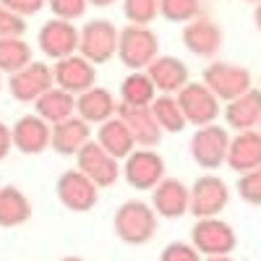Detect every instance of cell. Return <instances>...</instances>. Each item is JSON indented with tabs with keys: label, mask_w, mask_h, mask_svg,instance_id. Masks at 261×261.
I'll list each match as a JSON object with an SVG mask.
<instances>
[{
	"label": "cell",
	"mask_w": 261,
	"mask_h": 261,
	"mask_svg": "<svg viewBox=\"0 0 261 261\" xmlns=\"http://www.w3.org/2000/svg\"><path fill=\"white\" fill-rule=\"evenodd\" d=\"M32 201L16 186H0V227H18L29 222Z\"/></svg>",
	"instance_id": "25"
},
{
	"label": "cell",
	"mask_w": 261,
	"mask_h": 261,
	"mask_svg": "<svg viewBox=\"0 0 261 261\" xmlns=\"http://www.w3.org/2000/svg\"><path fill=\"white\" fill-rule=\"evenodd\" d=\"M115 115L125 123V128L130 130V136H134L136 146L154 149L162 141V128L157 125L154 115H151V107H134V105L118 102Z\"/></svg>",
	"instance_id": "15"
},
{
	"label": "cell",
	"mask_w": 261,
	"mask_h": 261,
	"mask_svg": "<svg viewBox=\"0 0 261 261\" xmlns=\"http://www.w3.org/2000/svg\"><path fill=\"white\" fill-rule=\"evenodd\" d=\"M258 134H261V123H258Z\"/></svg>",
	"instance_id": "45"
},
{
	"label": "cell",
	"mask_w": 261,
	"mask_h": 261,
	"mask_svg": "<svg viewBox=\"0 0 261 261\" xmlns=\"http://www.w3.org/2000/svg\"><path fill=\"white\" fill-rule=\"evenodd\" d=\"M55 193H58V201L76 214L92 212L99 201V188L81 170H65L55 183Z\"/></svg>",
	"instance_id": "10"
},
{
	"label": "cell",
	"mask_w": 261,
	"mask_h": 261,
	"mask_svg": "<svg viewBox=\"0 0 261 261\" xmlns=\"http://www.w3.org/2000/svg\"><path fill=\"white\" fill-rule=\"evenodd\" d=\"M201 84L220 102H230L235 97L246 94L248 89H253V76H251L248 68H243V65L214 60V63H209L204 68Z\"/></svg>",
	"instance_id": "2"
},
{
	"label": "cell",
	"mask_w": 261,
	"mask_h": 261,
	"mask_svg": "<svg viewBox=\"0 0 261 261\" xmlns=\"http://www.w3.org/2000/svg\"><path fill=\"white\" fill-rule=\"evenodd\" d=\"M118 27L110 18H92L79 29V55L92 65H102L118 55Z\"/></svg>",
	"instance_id": "3"
},
{
	"label": "cell",
	"mask_w": 261,
	"mask_h": 261,
	"mask_svg": "<svg viewBox=\"0 0 261 261\" xmlns=\"http://www.w3.org/2000/svg\"><path fill=\"white\" fill-rule=\"evenodd\" d=\"M107 154H113L115 160H125L130 151L136 149V141L130 136V130L125 128V123L115 115L110 120H105L97 130V139H94Z\"/></svg>",
	"instance_id": "24"
},
{
	"label": "cell",
	"mask_w": 261,
	"mask_h": 261,
	"mask_svg": "<svg viewBox=\"0 0 261 261\" xmlns=\"http://www.w3.org/2000/svg\"><path fill=\"white\" fill-rule=\"evenodd\" d=\"M157 94H160L157 86L151 84L146 71H130L120 84V102L134 107H149Z\"/></svg>",
	"instance_id": "27"
},
{
	"label": "cell",
	"mask_w": 261,
	"mask_h": 261,
	"mask_svg": "<svg viewBox=\"0 0 261 261\" xmlns=\"http://www.w3.org/2000/svg\"><path fill=\"white\" fill-rule=\"evenodd\" d=\"M253 24H256V29L261 32V3H256V11H253Z\"/></svg>",
	"instance_id": "39"
},
{
	"label": "cell",
	"mask_w": 261,
	"mask_h": 261,
	"mask_svg": "<svg viewBox=\"0 0 261 261\" xmlns=\"http://www.w3.org/2000/svg\"><path fill=\"white\" fill-rule=\"evenodd\" d=\"M225 165L235 172H251V170L261 167V134H258V128L241 130V134L230 136Z\"/></svg>",
	"instance_id": "20"
},
{
	"label": "cell",
	"mask_w": 261,
	"mask_h": 261,
	"mask_svg": "<svg viewBox=\"0 0 261 261\" xmlns=\"http://www.w3.org/2000/svg\"><path fill=\"white\" fill-rule=\"evenodd\" d=\"M89 0H47V8L53 11V18L63 21H76L86 13Z\"/></svg>",
	"instance_id": "33"
},
{
	"label": "cell",
	"mask_w": 261,
	"mask_h": 261,
	"mask_svg": "<svg viewBox=\"0 0 261 261\" xmlns=\"http://www.w3.org/2000/svg\"><path fill=\"white\" fill-rule=\"evenodd\" d=\"M0 89H3V73H0Z\"/></svg>",
	"instance_id": "43"
},
{
	"label": "cell",
	"mask_w": 261,
	"mask_h": 261,
	"mask_svg": "<svg viewBox=\"0 0 261 261\" xmlns=\"http://www.w3.org/2000/svg\"><path fill=\"white\" fill-rule=\"evenodd\" d=\"M160 55V39L149 27L128 24L118 37V58L130 71H146L149 63Z\"/></svg>",
	"instance_id": "4"
},
{
	"label": "cell",
	"mask_w": 261,
	"mask_h": 261,
	"mask_svg": "<svg viewBox=\"0 0 261 261\" xmlns=\"http://www.w3.org/2000/svg\"><path fill=\"white\" fill-rule=\"evenodd\" d=\"M258 89H261V76H258Z\"/></svg>",
	"instance_id": "44"
},
{
	"label": "cell",
	"mask_w": 261,
	"mask_h": 261,
	"mask_svg": "<svg viewBox=\"0 0 261 261\" xmlns=\"http://www.w3.org/2000/svg\"><path fill=\"white\" fill-rule=\"evenodd\" d=\"M32 63V47L24 37L0 39V73H16Z\"/></svg>",
	"instance_id": "29"
},
{
	"label": "cell",
	"mask_w": 261,
	"mask_h": 261,
	"mask_svg": "<svg viewBox=\"0 0 261 261\" xmlns=\"http://www.w3.org/2000/svg\"><path fill=\"white\" fill-rule=\"evenodd\" d=\"M34 113L39 118H45L50 125L60 123V120H68L71 115H76V97L68 94L65 89H58V86H53V89L47 94H42L37 102H34Z\"/></svg>",
	"instance_id": "26"
},
{
	"label": "cell",
	"mask_w": 261,
	"mask_h": 261,
	"mask_svg": "<svg viewBox=\"0 0 261 261\" xmlns=\"http://www.w3.org/2000/svg\"><path fill=\"white\" fill-rule=\"evenodd\" d=\"M24 34H27V18L8 11L6 6H0V39L24 37Z\"/></svg>",
	"instance_id": "34"
},
{
	"label": "cell",
	"mask_w": 261,
	"mask_h": 261,
	"mask_svg": "<svg viewBox=\"0 0 261 261\" xmlns=\"http://www.w3.org/2000/svg\"><path fill=\"white\" fill-rule=\"evenodd\" d=\"M149 107H151V115H154L157 125L162 128V134H180L188 125L175 94H157Z\"/></svg>",
	"instance_id": "28"
},
{
	"label": "cell",
	"mask_w": 261,
	"mask_h": 261,
	"mask_svg": "<svg viewBox=\"0 0 261 261\" xmlns=\"http://www.w3.org/2000/svg\"><path fill=\"white\" fill-rule=\"evenodd\" d=\"M222 115L227 128L232 130H253L261 123V89H248L246 94L225 102Z\"/></svg>",
	"instance_id": "21"
},
{
	"label": "cell",
	"mask_w": 261,
	"mask_h": 261,
	"mask_svg": "<svg viewBox=\"0 0 261 261\" xmlns=\"http://www.w3.org/2000/svg\"><path fill=\"white\" fill-rule=\"evenodd\" d=\"M123 16L134 27H149L160 16V0H123Z\"/></svg>",
	"instance_id": "31"
},
{
	"label": "cell",
	"mask_w": 261,
	"mask_h": 261,
	"mask_svg": "<svg viewBox=\"0 0 261 261\" xmlns=\"http://www.w3.org/2000/svg\"><path fill=\"white\" fill-rule=\"evenodd\" d=\"M37 45L47 58L63 60L79 53V29L73 27V21L50 18L47 24H42L37 34Z\"/></svg>",
	"instance_id": "13"
},
{
	"label": "cell",
	"mask_w": 261,
	"mask_h": 261,
	"mask_svg": "<svg viewBox=\"0 0 261 261\" xmlns=\"http://www.w3.org/2000/svg\"><path fill=\"white\" fill-rule=\"evenodd\" d=\"M230 201V188L220 175H201L191 186V204L188 212L196 220L204 217H220Z\"/></svg>",
	"instance_id": "9"
},
{
	"label": "cell",
	"mask_w": 261,
	"mask_h": 261,
	"mask_svg": "<svg viewBox=\"0 0 261 261\" xmlns=\"http://www.w3.org/2000/svg\"><path fill=\"white\" fill-rule=\"evenodd\" d=\"M113 227L125 246H146L157 232V212L146 201L130 199L118 206L113 217Z\"/></svg>",
	"instance_id": "1"
},
{
	"label": "cell",
	"mask_w": 261,
	"mask_h": 261,
	"mask_svg": "<svg viewBox=\"0 0 261 261\" xmlns=\"http://www.w3.org/2000/svg\"><path fill=\"white\" fill-rule=\"evenodd\" d=\"M227 146H230L227 128L217 125V123L201 125L191 136V160L201 170H217L227 160Z\"/></svg>",
	"instance_id": "6"
},
{
	"label": "cell",
	"mask_w": 261,
	"mask_h": 261,
	"mask_svg": "<svg viewBox=\"0 0 261 261\" xmlns=\"http://www.w3.org/2000/svg\"><path fill=\"white\" fill-rule=\"evenodd\" d=\"M118 162L120 160H115L113 154H107L94 139H89L76 151V170H81L97 188H110V186L118 183V178L123 175V170H120Z\"/></svg>",
	"instance_id": "7"
},
{
	"label": "cell",
	"mask_w": 261,
	"mask_h": 261,
	"mask_svg": "<svg viewBox=\"0 0 261 261\" xmlns=\"http://www.w3.org/2000/svg\"><path fill=\"white\" fill-rule=\"evenodd\" d=\"M180 110L186 115V123L188 125H209V123H217V118L222 115V107H220V99H217L201 81H188L183 89L175 94Z\"/></svg>",
	"instance_id": "8"
},
{
	"label": "cell",
	"mask_w": 261,
	"mask_h": 261,
	"mask_svg": "<svg viewBox=\"0 0 261 261\" xmlns=\"http://www.w3.org/2000/svg\"><path fill=\"white\" fill-rule=\"evenodd\" d=\"M115 110H118L115 97L107 89H102V86H92L89 92L76 97V115L89 125H94V123L102 125L105 120L115 118Z\"/></svg>",
	"instance_id": "23"
},
{
	"label": "cell",
	"mask_w": 261,
	"mask_h": 261,
	"mask_svg": "<svg viewBox=\"0 0 261 261\" xmlns=\"http://www.w3.org/2000/svg\"><path fill=\"white\" fill-rule=\"evenodd\" d=\"M201 261H235V258H230V256H206Z\"/></svg>",
	"instance_id": "40"
},
{
	"label": "cell",
	"mask_w": 261,
	"mask_h": 261,
	"mask_svg": "<svg viewBox=\"0 0 261 261\" xmlns=\"http://www.w3.org/2000/svg\"><path fill=\"white\" fill-rule=\"evenodd\" d=\"M11 136H13V149L24 151V154H42L50 146V136H53V125L34 115H24L11 125Z\"/></svg>",
	"instance_id": "17"
},
{
	"label": "cell",
	"mask_w": 261,
	"mask_h": 261,
	"mask_svg": "<svg viewBox=\"0 0 261 261\" xmlns=\"http://www.w3.org/2000/svg\"><path fill=\"white\" fill-rule=\"evenodd\" d=\"M165 160L154 149H134L125 157L123 165V178L130 188L136 191H154L160 180L165 178Z\"/></svg>",
	"instance_id": "11"
},
{
	"label": "cell",
	"mask_w": 261,
	"mask_h": 261,
	"mask_svg": "<svg viewBox=\"0 0 261 261\" xmlns=\"http://www.w3.org/2000/svg\"><path fill=\"white\" fill-rule=\"evenodd\" d=\"M146 73H149L151 84L157 86L160 94H178L191 81L188 79V65L175 55H157L149 63Z\"/></svg>",
	"instance_id": "19"
},
{
	"label": "cell",
	"mask_w": 261,
	"mask_h": 261,
	"mask_svg": "<svg viewBox=\"0 0 261 261\" xmlns=\"http://www.w3.org/2000/svg\"><path fill=\"white\" fill-rule=\"evenodd\" d=\"M243 3H253L256 6V3H261V0H243Z\"/></svg>",
	"instance_id": "42"
},
{
	"label": "cell",
	"mask_w": 261,
	"mask_h": 261,
	"mask_svg": "<svg viewBox=\"0 0 261 261\" xmlns=\"http://www.w3.org/2000/svg\"><path fill=\"white\" fill-rule=\"evenodd\" d=\"M113 3H118V0H89V6H94V8H107Z\"/></svg>",
	"instance_id": "38"
},
{
	"label": "cell",
	"mask_w": 261,
	"mask_h": 261,
	"mask_svg": "<svg viewBox=\"0 0 261 261\" xmlns=\"http://www.w3.org/2000/svg\"><path fill=\"white\" fill-rule=\"evenodd\" d=\"M60 261H84V258H79V256H65V258H60Z\"/></svg>",
	"instance_id": "41"
},
{
	"label": "cell",
	"mask_w": 261,
	"mask_h": 261,
	"mask_svg": "<svg viewBox=\"0 0 261 261\" xmlns=\"http://www.w3.org/2000/svg\"><path fill=\"white\" fill-rule=\"evenodd\" d=\"M45 3H47V0H0V6H6L8 11L24 16V18L39 13L42 8H45Z\"/></svg>",
	"instance_id": "36"
},
{
	"label": "cell",
	"mask_w": 261,
	"mask_h": 261,
	"mask_svg": "<svg viewBox=\"0 0 261 261\" xmlns=\"http://www.w3.org/2000/svg\"><path fill=\"white\" fill-rule=\"evenodd\" d=\"M180 39H183V47L188 53H193L196 58H214L217 53H220L225 37H222L220 24L199 16V18L188 21V24L183 27Z\"/></svg>",
	"instance_id": "16"
},
{
	"label": "cell",
	"mask_w": 261,
	"mask_h": 261,
	"mask_svg": "<svg viewBox=\"0 0 261 261\" xmlns=\"http://www.w3.org/2000/svg\"><path fill=\"white\" fill-rule=\"evenodd\" d=\"M55 86V76L53 68L42 60H32L27 68H21L16 73H11L8 79V92L16 102H37L42 94H47Z\"/></svg>",
	"instance_id": "12"
},
{
	"label": "cell",
	"mask_w": 261,
	"mask_h": 261,
	"mask_svg": "<svg viewBox=\"0 0 261 261\" xmlns=\"http://www.w3.org/2000/svg\"><path fill=\"white\" fill-rule=\"evenodd\" d=\"M53 76H55V86H58V89H65L68 94L79 97V94L89 92L92 86H94L97 68L86 58H81L76 53V55H68V58H63V60H55Z\"/></svg>",
	"instance_id": "14"
},
{
	"label": "cell",
	"mask_w": 261,
	"mask_h": 261,
	"mask_svg": "<svg viewBox=\"0 0 261 261\" xmlns=\"http://www.w3.org/2000/svg\"><path fill=\"white\" fill-rule=\"evenodd\" d=\"M188 204H191V188L178 178H162L160 186L151 191V209L157 212V217L178 220V217L188 214Z\"/></svg>",
	"instance_id": "18"
},
{
	"label": "cell",
	"mask_w": 261,
	"mask_h": 261,
	"mask_svg": "<svg viewBox=\"0 0 261 261\" xmlns=\"http://www.w3.org/2000/svg\"><path fill=\"white\" fill-rule=\"evenodd\" d=\"M11 149H13V136H11V128H8L6 123H0V160H6Z\"/></svg>",
	"instance_id": "37"
},
{
	"label": "cell",
	"mask_w": 261,
	"mask_h": 261,
	"mask_svg": "<svg viewBox=\"0 0 261 261\" xmlns=\"http://www.w3.org/2000/svg\"><path fill=\"white\" fill-rule=\"evenodd\" d=\"M160 261H201V253L196 251L191 243L175 241V243H167L160 253Z\"/></svg>",
	"instance_id": "35"
},
{
	"label": "cell",
	"mask_w": 261,
	"mask_h": 261,
	"mask_svg": "<svg viewBox=\"0 0 261 261\" xmlns=\"http://www.w3.org/2000/svg\"><path fill=\"white\" fill-rule=\"evenodd\" d=\"M89 134L92 128L86 120H81L79 115H71L68 120H60L53 125V136H50V149L55 154H63V157H76V151L89 141Z\"/></svg>",
	"instance_id": "22"
},
{
	"label": "cell",
	"mask_w": 261,
	"mask_h": 261,
	"mask_svg": "<svg viewBox=\"0 0 261 261\" xmlns=\"http://www.w3.org/2000/svg\"><path fill=\"white\" fill-rule=\"evenodd\" d=\"M238 196L251 204V206H261V167L251 170V172H241L238 178Z\"/></svg>",
	"instance_id": "32"
},
{
	"label": "cell",
	"mask_w": 261,
	"mask_h": 261,
	"mask_svg": "<svg viewBox=\"0 0 261 261\" xmlns=\"http://www.w3.org/2000/svg\"><path fill=\"white\" fill-rule=\"evenodd\" d=\"M191 246L201 256H230L238 248L235 227L220 217H204L191 227Z\"/></svg>",
	"instance_id": "5"
},
{
	"label": "cell",
	"mask_w": 261,
	"mask_h": 261,
	"mask_svg": "<svg viewBox=\"0 0 261 261\" xmlns=\"http://www.w3.org/2000/svg\"><path fill=\"white\" fill-rule=\"evenodd\" d=\"M160 16L172 24H188L201 16V0H160Z\"/></svg>",
	"instance_id": "30"
}]
</instances>
